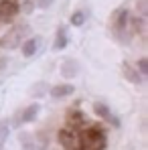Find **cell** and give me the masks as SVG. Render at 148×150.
<instances>
[{"label": "cell", "instance_id": "cell-18", "mask_svg": "<svg viewBox=\"0 0 148 150\" xmlns=\"http://www.w3.org/2000/svg\"><path fill=\"white\" fill-rule=\"evenodd\" d=\"M51 4H53V0H39V6L41 8H49Z\"/></svg>", "mask_w": 148, "mask_h": 150}, {"label": "cell", "instance_id": "cell-11", "mask_svg": "<svg viewBox=\"0 0 148 150\" xmlns=\"http://www.w3.org/2000/svg\"><path fill=\"white\" fill-rule=\"evenodd\" d=\"M122 71H124V77L130 81V83H142V75L136 71V67H132L130 63H124L122 65Z\"/></svg>", "mask_w": 148, "mask_h": 150}, {"label": "cell", "instance_id": "cell-4", "mask_svg": "<svg viewBox=\"0 0 148 150\" xmlns=\"http://www.w3.org/2000/svg\"><path fill=\"white\" fill-rule=\"evenodd\" d=\"M30 33V28H28V25H18L14 26L6 37H4V41H2V45L6 47V49H14V47H18V43L25 39V35H28Z\"/></svg>", "mask_w": 148, "mask_h": 150}, {"label": "cell", "instance_id": "cell-6", "mask_svg": "<svg viewBox=\"0 0 148 150\" xmlns=\"http://www.w3.org/2000/svg\"><path fill=\"white\" fill-rule=\"evenodd\" d=\"M39 110H41V105L39 103H30V105H26L25 110L14 118V126H23V124H28V122H33L35 118H37V114H39Z\"/></svg>", "mask_w": 148, "mask_h": 150}, {"label": "cell", "instance_id": "cell-9", "mask_svg": "<svg viewBox=\"0 0 148 150\" xmlns=\"http://www.w3.org/2000/svg\"><path fill=\"white\" fill-rule=\"evenodd\" d=\"M61 75L67 79H73L75 75H79V63L75 59H65L61 63Z\"/></svg>", "mask_w": 148, "mask_h": 150}, {"label": "cell", "instance_id": "cell-16", "mask_svg": "<svg viewBox=\"0 0 148 150\" xmlns=\"http://www.w3.org/2000/svg\"><path fill=\"white\" fill-rule=\"evenodd\" d=\"M43 91H45V87H43V83H39L37 87H33V89H30V93H33L35 98H39V96H41Z\"/></svg>", "mask_w": 148, "mask_h": 150}, {"label": "cell", "instance_id": "cell-2", "mask_svg": "<svg viewBox=\"0 0 148 150\" xmlns=\"http://www.w3.org/2000/svg\"><path fill=\"white\" fill-rule=\"evenodd\" d=\"M128 21H130V10H128L126 6L118 8V10L112 14V23H110L112 33H114L122 43H128V37H126V35H130V33H128Z\"/></svg>", "mask_w": 148, "mask_h": 150}, {"label": "cell", "instance_id": "cell-10", "mask_svg": "<svg viewBox=\"0 0 148 150\" xmlns=\"http://www.w3.org/2000/svg\"><path fill=\"white\" fill-rule=\"evenodd\" d=\"M67 43H69V37H67V28L61 25L59 28H57V35H55V43H53V49L61 51L67 47Z\"/></svg>", "mask_w": 148, "mask_h": 150}, {"label": "cell", "instance_id": "cell-7", "mask_svg": "<svg viewBox=\"0 0 148 150\" xmlns=\"http://www.w3.org/2000/svg\"><path fill=\"white\" fill-rule=\"evenodd\" d=\"M93 112L98 114L101 120H106L108 124L116 126V128L120 126V120H118V118H116V116L112 114V110H110V108H108L106 103H101V101H96V103H93Z\"/></svg>", "mask_w": 148, "mask_h": 150}, {"label": "cell", "instance_id": "cell-5", "mask_svg": "<svg viewBox=\"0 0 148 150\" xmlns=\"http://www.w3.org/2000/svg\"><path fill=\"white\" fill-rule=\"evenodd\" d=\"M18 14V4L12 0H0V23H12Z\"/></svg>", "mask_w": 148, "mask_h": 150}, {"label": "cell", "instance_id": "cell-17", "mask_svg": "<svg viewBox=\"0 0 148 150\" xmlns=\"http://www.w3.org/2000/svg\"><path fill=\"white\" fill-rule=\"evenodd\" d=\"M138 10H140V18L146 16V0H140L138 2Z\"/></svg>", "mask_w": 148, "mask_h": 150}, {"label": "cell", "instance_id": "cell-13", "mask_svg": "<svg viewBox=\"0 0 148 150\" xmlns=\"http://www.w3.org/2000/svg\"><path fill=\"white\" fill-rule=\"evenodd\" d=\"M83 23H85V12H83V10H75L73 14H71V25L81 26Z\"/></svg>", "mask_w": 148, "mask_h": 150}, {"label": "cell", "instance_id": "cell-1", "mask_svg": "<svg viewBox=\"0 0 148 150\" xmlns=\"http://www.w3.org/2000/svg\"><path fill=\"white\" fill-rule=\"evenodd\" d=\"M79 140H81V150H103L108 144V136H106L103 128H99V126H89V128L81 130Z\"/></svg>", "mask_w": 148, "mask_h": 150}, {"label": "cell", "instance_id": "cell-8", "mask_svg": "<svg viewBox=\"0 0 148 150\" xmlns=\"http://www.w3.org/2000/svg\"><path fill=\"white\" fill-rule=\"evenodd\" d=\"M75 91V87L71 85V83H59V85H53L49 89L51 98L53 100H63V98H67V96H71Z\"/></svg>", "mask_w": 148, "mask_h": 150}, {"label": "cell", "instance_id": "cell-3", "mask_svg": "<svg viewBox=\"0 0 148 150\" xmlns=\"http://www.w3.org/2000/svg\"><path fill=\"white\" fill-rule=\"evenodd\" d=\"M59 144L65 150H81V140H79V130L77 128H63L59 130Z\"/></svg>", "mask_w": 148, "mask_h": 150}, {"label": "cell", "instance_id": "cell-14", "mask_svg": "<svg viewBox=\"0 0 148 150\" xmlns=\"http://www.w3.org/2000/svg\"><path fill=\"white\" fill-rule=\"evenodd\" d=\"M136 71L142 75V77H144V75H148V59H140V61H138V67H136Z\"/></svg>", "mask_w": 148, "mask_h": 150}, {"label": "cell", "instance_id": "cell-15", "mask_svg": "<svg viewBox=\"0 0 148 150\" xmlns=\"http://www.w3.org/2000/svg\"><path fill=\"white\" fill-rule=\"evenodd\" d=\"M8 136V122H0V140Z\"/></svg>", "mask_w": 148, "mask_h": 150}, {"label": "cell", "instance_id": "cell-12", "mask_svg": "<svg viewBox=\"0 0 148 150\" xmlns=\"http://www.w3.org/2000/svg\"><path fill=\"white\" fill-rule=\"evenodd\" d=\"M37 51H39V39L33 37V39H28V41L23 43V55L25 57H33Z\"/></svg>", "mask_w": 148, "mask_h": 150}]
</instances>
